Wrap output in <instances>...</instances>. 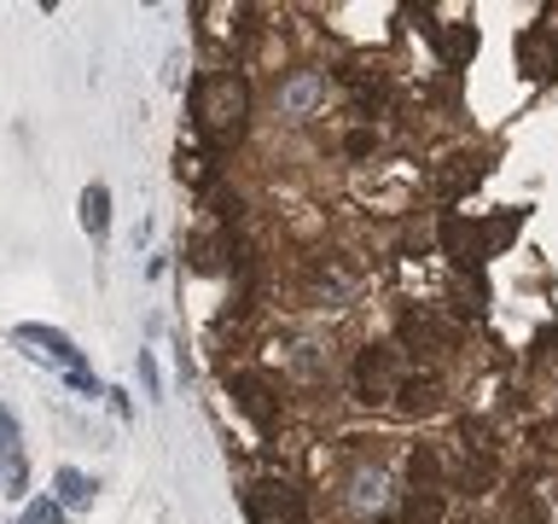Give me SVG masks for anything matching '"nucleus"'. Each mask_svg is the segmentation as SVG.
<instances>
[{
    "instance_id": "nucleus-18",
    "label": "nucleus",
    "mask_w": 558,
    "mask_h": 524,
    "mask_svg": "<svg viewBox=\"0 0 558 524\" xmlns=\"http://www.w3.org/2000/svg\"><path fill=\"white\" fill-rule=\"evenodd\" d=\"M366 152H373V134L355 129V134H349V157H366Z\"/></svg>"
},
{
    "instance_id": "nucleus-4",
    "label": "nucleus",
    "mask_w": 558,
    "mask_h": 524,
    "mask_svg": "<svg viewBox=\"0 0 558 524\" xmlns=\"http://www.w3.org/2000/svg\"><path fill=\"white\" fill-rule=\"evenodd\" d=\"M227 391H233L239 414H251L256 431H274L279 402H274V384H268V379H262V373H227Z\"/></svg>"
},
{
    "instance_id": "nucleus-7",
    "label": "nucleus",
    "mask_w": 558,
    "mask_h": 524,
    "mask_svg": "<svg viewBox=\"0 0 558 524\" xmlns=\"http://www.w3.org/2000/svg\"><path fill=\"white\" fill-rule=\"evenodd\" d=\"M76 216H82V234H87V239H105V234H111V187H105V181H87L82 199H76Z\"/></svg>"
},
{
    "instance_id": "nucleus-1",
    "label": "nucleus",
    "mask_w": 558,
    "mask_h": 524,
    "mask_svg": "<svg viewBox=\"0 0 558 524\" xmlns=\"http://www.w3.org/2000/svg\"><path fill=\"white\" fill-rule=\"evenodd\" d=\"M192 122L216 152L239 146L244 122H251V87H244L239 70H209V76L192 82Z\"/></svg>"
},
{
    "instance_id": "nucleus-15",
    "label": "nucleus",
    "mask_w": 558,
    "mask_h": 524,
    "mask_svg": "<svg viewBox=\"0 0 558 524\" xmlns=\"http://www.w3.org/2000/svg\"><path fill=\"white\" fill-rule=\"evenodd\" d=\"M64 379H70V391H82V396H105V384L87 373V367H76V373H64Z\"/></svg>"
},
{
    "instance_id": "nucleus-20",
    "label": "nucleus",
    "mask_w": 558,
    "mask_h": 524,
    "mask_svg": "<svg viewBox=\"0 0 558 524\" xmlns=\"http://www.w3.org/2000/svg\"><path fill=\"white\" fill-rule=\"evenodd\" d=\"M453 524H483V519H453Z\"/></svg>"
},
{
    "instance_id": "nucleus-14",
    "label": "nucleus",
    "mask_w": 558,
    "mask_h": 524,
    "mask_svg": "<svg viewBox=\"0 0 558 524\" xmlns=\"http://www.w3.org/2000/svg\"><path fill=\"white\" fill-rule=\"evenodd\" d=\"M17 524H64V507L41 496V501H29V507H24V519H17Z\"/></svg>"
},
{
    "instance_id": "nucleus-16",
    "label": "nucleus",
    "mask_w": 558,
    "mask_h": 524,
    "mask_svg": "<svg viewBox=\"0 0 558 524\" xmlns=\"http://www.w3.org/2000/svg\"><path fill=\"white\" fill-rule=\"evenodd\" d=\"M140 379H146V391H151V396L163 391V379H157V361H151V349H140Z\"/></svg>"
},
{
    "instance_id": "nucleus-12",
    "label": "nucleus",
    "mask_w": 558,
    "mask_h": 524,
    "mask_svg": "<svg viewBox=\"0 0 558 524\" xmlns=\"http://www.w3.org/2000/svg\"><path fill=\"white\" fill-rule=\"evenodd\" d=\"M518 47H523V64H530V76H553V59H547V41H541V29H530Z\"/></svg>"
},
{
    "instance_id": "nucleus-19",
    "label": "nucleus",
    "mask_w": 558,
    "mask_h": 524,
    "mask_svg": "<svg viewBox=\"0 0 558 524\" xmlns=\"http://www.w3.org/2000/svg\"><path fill=\"white\" fill-rule=\"evenodd\" d=\"M105 396H111V408H117L122 419H134V402H129V396H122V391H105Z\"/></svg>"
},
{
    "instance_id": "nucleus-13",
    "label": "nucleus",
    "mask_w": 558,
    "mask_h": 524,
    "mask_svg": "<svg viewBox=\"0 0 558 524\" xmlns=\"http://www.w3.org/2000/svg\"><path fill=\"white\" fill-rule=\"evenodd\" d=\"M471 47H477V35H471L465 24H453V29H448V41H442L448 64H465V59H471Z\"/></svg>"
},
{
    "instance_id": "nucleus-5",
    "label": "nucleus",
    "mask_w": 558,
    "mask_h": 524,
    "mask_svg": "<svg viewBox=\"0 0 558 524\" xmlns=\"http://www.w3.org/2000/svg\"><path fill=\"white\" fill-rule=\"evenodd\" d=\"M0 472H7V496L24 501L29 461H24V431H17V414L12 408H0Z\"/></svg>"
},
{
    "instance_id": "nucleus-9",
    "label": "nucleus",
    "mask_w": 558,
    "mask_h": 524,
    "mask_svg": "<svg viewBox=\"0 0 558 524\" xmlns=\"http://www.w3.org/2000/svg\"><path fill=\"white\" fill-rule=\"evenodd\" d=\"M52 484H59V507H87V501H94V489H99L76 466H59V472H52Z\"/></svg>"
},
{
    "instance_id": "nucleus-2",
    "label": "nucleus",
    "mask_w": 558,
    "mask_h": 524,
    "mask_svg": "<svg viewBox=\"0 0 558 524\" xmlns=\"http://www.w3.org/2000/svg\"><path fill=\"white\" fill-rule=\"evenodd\" d=\"M244 513H251V524H308V501L286 478H256L244 489Z\"/></svg>"
},
{
    "instance_id": "nucleus-11",
    "label": "nucleus",
    "mask_w": 558,
    "mask_h": 524,
    "mask_svg": "<svg viewBox=\"0 0 558 524\" xmlns=\"http://www.w3.org/2000/svg\"><path fill=\"white\" fill-rule=\"evenodd\" d=\"M396 402H401L408 414H430V408H436V379H413V373H408V384H401Z\"/></svg>"
},
{
    "instance_id": "nucleus-10",
    "label": "nucleus",
    "mask_w": 558,
    "mask_h": 524,
    "mask_svg": "<svg viewBox=\"0 0 558 524\" xmlns=\"http://www.w3.org/2000/svg\"><path fill=\"white\" fill-rule=\"evenodd\" d=\"M320 94H326V76H296L279 99H286V111H291V117H308V105L320 99Z\"/></svg>"
},
{
    "instance_id": "nucleus-3",
    "label": "nucleus",
    "mask_w": 558,
    "mask_h": 524,
    "mask_svg": "<svg viewBox=\"0 0 558 524\" xmlns=\"http://www.w3.org/2000/svg\"><path fill=\"white\" fill-rule=\"evenodd\" d=\"M401 384H408L401 349H361V361H355V396L361 402H396Z\"/></svg>"
},
{
    "instance_id": "nucleus-8",
    "label": "nucleus",
    "mask_w": 558,
    "mask_h": 524,
    "mask_svg": "<svg viewBox=\"0 0 558 524\" xmlns=\"http://www.w3.org/2000/svg\"><path fill=\"white\" fill-rule=\"evenodd\" d=\"M442 519H448L442 489H408V501H401V524H442Z\"/></svg>"
},
{
    "instance_id": "nucleus-6",
    "label": "nucleus",
    "mask_w": 558,
    "mask_h": 524,
    "mask_svg": "<svg viewBox=\"0 0 558 524\" xmlns=\"http://www.w3.org/2000/svg\"><path fill=\"white\" fill-rule=\"evenodd\" d=\"M12 338H17V344H41V349H47V356H52V361H59V367H64V373H76V367H87V361H82V349H76V344H70V338H64V332H59V326H41V321H24V326H17V332H12Z\"/></svg>"
},
{
    "instance_id": "nucleus-17",
    "label": "nucleus",
    "mask_w": 558,
    "mask_h": 524,
    "mask_svg": "<svg viewBox=\"0 0 558 524\" xmlns=\"http://www.w3.org/2000/svg\"><path fill=\"white\" fill-rule=\"evenodd\" d=\"M378 489H384V478H378V472H373V478H361V484H355V501H361V507H366V501L378 507Z\"/></svg>"
}]
</instances>
